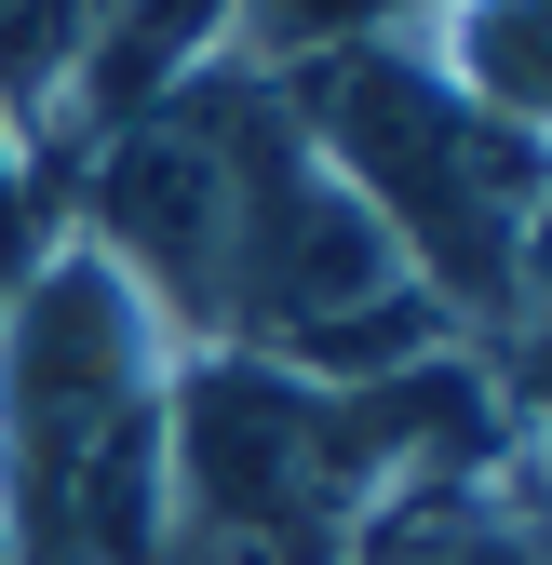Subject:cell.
<instances>
[{"label": "cell", "mask_w": 552, "mask_h": 565, "mask_svg": "<svg viewBox=\"0 0 552 565\" xmlns=\"http://www.w3.org/2000/svg\"><path fill=\"white\" fill-rule=\"evenodd\" d=\"M176 364L95 243H28L0 282V565H162Z\"/></svg>", "instance_id": "cell-1"}, {"label": "cell", "mask_w": 552, "mask_h": 565, "mask_svg": "<svg viewBox=\"0 0 552 565\" xmlns=\"http://www.w3.org/2000/svg\"><path fill=\"white\" fill-rule=\"evenodd\" d=\"M284 108L310 135V162L391 230V256L418 269V297L471 350H499L512 337V230H526V202H539L552 162L445 82L432 41L310 54V67H284Z\"/></svg>", "instance_id": "cell-2"}, {"label": "cell", "mask_w": 552, "mask_h": 565, "mask_svg": "<svg viewBox=\"0 0 552 565\" xmlns=\"http://www.w3.org/2000/svg\"><path fill=\"white\" fill-rule=\"evenodd\" d=\"M297 149V108L284 82H256V67H202V82L149 95L135 121L82 135L67 175V243H95L135 310H149L176 350H216L230 337V269H243V230L269 202V162Z\"/></svg>", "instance_id": "cell-3"}, {"label": "cell", "mask_w": 552, "mask_h": 565, "mask_svg": "<svg viewBox=\"0 0 552 565\" xmlns=\"http://www.w3.org/2000/svg\"><path fill=\"white\" fill-rule=\"evenodd\" d=\"M418 41L445 54V82L486 121H512L526 149L552 162V0H445Z\"/></svg>", "instance_id": "cell-4"}, {"label": "cell", "mask_w": 552, "mask_h": 565, "mask_svg": "<svg viewBox=\"0 0 552 565\" xmlns=\"http://www.w3.org/2000/svg\"><path fill=\"white\" fill-rule=\"evenodd\" d=\"M432 14H445V0H243V14H230V67L284 82V67L351 54V41H418Z\"/></svg>", "instance_id": "cell-5"}, {"label": "cell", "mask_w": 552, "mask_h": 565, "mask_svg": "<svg viewBox=\"0 0 552 565\" xmlns=\"http://www.w3.org/2000/svg\"><path fill=\"white\" fill-rule=\"evenodd\" d=\"M486 391H499V431H512V471H526V499H552V337L512 323L486 350ZM552 525V512H539Z\"/></svg>", "instance_id": "cell-6"}, {"label": "cell", "mask_w": 552, "mask_h": 565, "mask_svg": "<svg viewBox=\"0 0 552 565\" xmlns=\"http://www.w3.org/2000/svg\"><path fill=\"white\" fill-rule=\"evenodd\" d=\"M512 323H539V337H552V175H539L526 230H512Z\"/></svg>", "instance_id": "cell-7"}]
</instances>
